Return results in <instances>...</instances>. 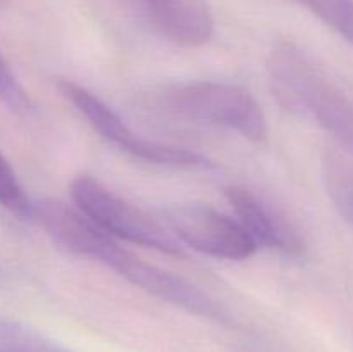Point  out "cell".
Listing matches in <instances>:
<instances>
[{
  "mask_svg": "<svg viewBox=\"0 0 353 352\" xmlns=\"http://www.w3.org/2000/svg\"><path fill=\"white\" fill-rule=\"evenodd\" d=\"M272 92L292 113L307 116L353 154V100L326 78L292 41H279L268 59Z\"/></svg>",
  "mask_w": 353,
  "mask_h": 352,
  "instance_id": "6da1fadb",
  "label": "cell"
},
{
  "mask_svg": "<svg viewBox=\"0 0 353 352\" xmlns=\"http://www.w3.org/2000/svg\"><path fill=\"white\" fill-rule=\"evenodd\" d=\"M165 102L178 116L228 128L254 144H264L269 137L264 110L241 86L216 81L185 83L169 90Z\"/></svg>",
  "mask_w": 353,
  "mask_h": 352,
  "instance_id": "7a4b0ae2",
  "label": "cell"
},
{
  "mask_svg": "<svg viewBox=\"0 0 353 352\" xmlns=\"http://www.w3.org/2000/svg\"><path fill=\"white\" fill-rule=\"evenodd\" d=\"M69 192L76 207L110 237L174 257L185 255L183 245L161 221L117 197L92 176H76L69 185Z\"/></svg>",
  "mask_w": 353,
  "mask_h": 352,
  "instance_id": "3957f363",
  "label": "cell"
},
{
  "mask_svg": "<svg viewBox=\"0 0 353 352\" xmlns=\"http://www.w3.org/2000/svg\"><path fill=\"white\" fill-rule=\"evenodd\" d=\"M57 88L61 95L81 114L86 123L100 135L105 141L112 144L119 150L140 161L159 166H171L183 169H212L214 161L200 152L188 150L185 147L161 144L140 137L131 130L105 102L93 95L90 90L71 79H59Z\"/></svg>",
  "mask_w": 353,
  "mask_h": 352,
  "instance_id": "277c9868",
  "label": "cell"
},
{
  "mask_svg": "<svg viewBox=\"0 0 353 352\" xmlns=\"http://www.w3.org/2000/svg\"><path fill=\"white\" fill-rule=\"evenodd\" d=\"M164 226L179 244L224 261H245L259 245L238 219L203 204H172L161 209Z\"/></svg>",
  "mask_w": 353,
  "mask_h": 352,
  "instance_id": "5b68a950",
  "label": "cell"
},
{
  "mask_svg": "<svg viewBox=\"0 0 353 352\" xmlns=\"http://www.w3.org/2000/svg\"><path fill=\"white\" fill-rule=\"evenodd\" d=\"M103 266L116 271L126 282L143 290L148 295L157 297L162 302L179 307L193 316L205 317L217 323L230 324L231 317L228 311L216 299L200 290L193 283L186 282L181 276H176L159 266L145 262L126 248L116 244L109 248L102 261Z\"/></svg>",
  "mask_w": 353,
  "mask_h": 352,
  "instance_id": "8992f818",
  "label": "cell"
},
{
  "mask_svg": "<svg viewBox=\"0 0 353 352\" xmlns=\"http://www.w3.org/2000/svg\"><path fill=\"white\" fill-rule=\"evenodd\" d=\"M155 33L174 43L199 47L216 30L205 0H124Z\"/></svg>",
  "mask_w": 353,
  "mask_h": 352,
  "instance_id": "52a82bcc",
  "label": "cell"
},
{
  "mask_svg": "<svg viewBox=\"0 0 353 352\" xmlns=\"http://www.w3.org/2000/svg\"><path fill=\"white\" fill-rule=\"evenodd\" d=\"M226 199L255 244L276 248L292 257H302L305 254V244L300 235L254 192L233 185L226 188Z\"/></svg>",
  "mask_w": 353,
  "mask_h": 352,
  "instance_id": "ba28073f",
  "label": "cell"
},
{
  "mask_svg": "<svg viewBox=\"0 0 353 352\" xmlns=\"http://www.w3.org/2000/svg\"><path fill=\"white\" fill-rule=\"evenodd\" d=\"M0 352H72L21 321L0 317Z\"/></svg>",
  "mask_w": 353,
  "mask_h": 352,
  "instance_id": "9c48e42d",
  "label": "cell"
},
{
  "mask_svg": "<svg viewBox=\"0 0 353 352\" xmlns=\"http://www.w3.org/2000/svg\"><path fill=\"white\" fill-rule=\"evenodd\" d=\"M324 179L334 207L353 226V164L331 155L324 162Z\"/></svg>",
  "mask_w": 353,
  "mask_h": 352,
  "instance_id": "30bf717a",
  "label": "cell"
},
{
  "mask_svg": "<svg viewBox=\"0 0 353 352\" xmlns=\"http://www.w3.org/2000/svg\"><path fill=\"white\" fill-rule=\"evenodd\" d=\"M0 206L23 219H31L33 200L24 192L12 166L3 157L2 152H0Z\"/></svg>",
  "mask_w": 353,
  "mask_h": 352,
  "instance_id": "8fae6325",
  "label": "cell"
},
{
  "mask_svg": "<svg viewBox=\"0 0 353 352\" xmlns=\"http://www.w3.org/2000/svg\"><path fill=\"white\" fill-rule=\"evenodd\" d=\"M0 102L17 116H30L34 107L28 92L23 88L2 55H0Z\"/></svg>",
  "mask_w": 353,
  "mask_h": 352,
  "instance_id": "7c38bea8",
  "label": "cell"
}]
</instances>
